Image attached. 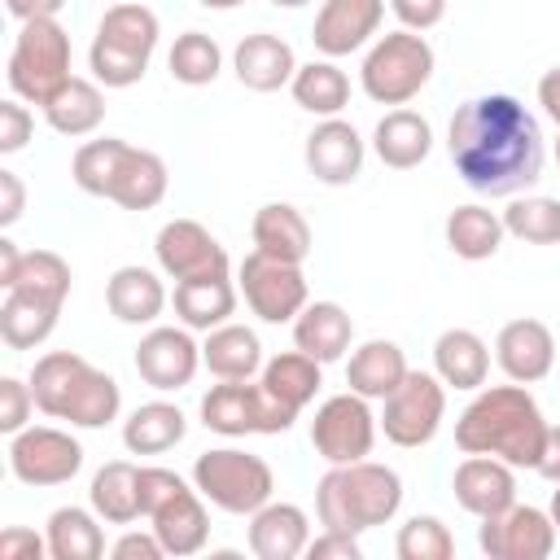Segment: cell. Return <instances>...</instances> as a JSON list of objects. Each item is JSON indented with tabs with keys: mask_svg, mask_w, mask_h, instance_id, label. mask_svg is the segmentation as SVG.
<instances>
[{
	"mask_svg": "<svg viewBox=\"0 0 560 560\" xmlns=\"http://www.w3.org/2000/svg\"><path fill=\"white\" fill-rule=\"evenodd\" d=\"M446 149L459 179L481 197H521L542 175L538 118L508 92H486L451 114Z\"/></svg>",
	"mask_w": 560,
	"mask_h": 560,
	"instance_id": "1",
	"label": "cell"
},
{
	"mask_svg": "<svg viewBox=\"0 0 560 560\" xmlns=\"http://www.w3.org/2000/svg\"><path fill=\"white\" fill-rule=\"evenodd\" d=\"M547 442V416L529 385H481L455 420V446L464 455H494L512 468H538Z\"/></svg>",
	"mask_w": 560,
	"mask_h": 560,
	"instance_id": "2",
	"label": "cell"
},
{
	"mask_svg": "<svg viewBox=\"0 0 560 560\" xmlns=\"http://www.w3.org/2000/svg\"><path fill=\"white\" fill-rule=\"evenodd\" d=\"M35 407L52 420H70L74 429H105L122 411V389L109 372L92 368L74 350H48L31 368Z\"/></svg>",
	"mask_w": 560,
	"mask_h": 560,
	"instance_id": "3",
	"label": "cell"
},
{
	"mask_svg": "<svg viewBox=\"0 0 560 560\" xmlns=\"http://www.w3.org/2000/svg\"><path fill=\"white\" fill-rule=\"evenodd\" d=\"M70 179L88 197H105L122 210H153L166 197V162L149 149H136L118 136H101L74 149L70 158Z\"/></svg>",
	"mask_w": 560,
	"mask_h": 560,
	"instance_id": "4",
	"label": "cell"
},
{
	"mask_svg": "<svg viewBox=\"0 0 560 560\" xmlns=\"http://www.w3.org/2000/svg\"><path fill=\"white\" fill-rule=\"evenodd\" d=\"M398 508H402V477L376 459L328 464V472L315 486V512L324 529L368 534L376 525H389Z\"/></svg>",
	"mask_w": 560,
	"mask_h": 560,
	"instance_id": "5",
	"label": "cell"
},
{
	"mask_svg": "<svg viewBox=\"0 0 560 560\" xmlns=\"http://www.w3.org/2000/svg\"><path fill=\"white\" fill-rule=\"evenodd\" d=\"M158 13L140 0H122V4H109L96 22V35H92V48H88V66H92V79L105 83V88H131L144 79L149 61H153V48H158Z\"/></svg>",
	"mask_w": 560,
	"mask_h": 560,
	"instance_id": "6",
	"label": "cell"
},
{
	"mask_svg": "<svg viewBox=\"0 0 560 560\" xmlns=\"http://www.w3.org/2000/svg\"><path fill=\"white\" fill-rule=\"evenodd\" d=\"M433 44L420 31H389L376 35L359 66V88L376 105H407L433 79Z\"/></svg>",
	"mask_w": 560,
	"mask_h": 560,
	"instance_id": "7",
	"label": "cell"
},
{
	"mask_svg": "<svg viewBox=\"0 0 560 560\" xmlns=\"http://www.w3.org/2000/svg\"><path fill=\"white\" fill-rule=\"evenodd\" d=\"M192 486L210 508L228 516H254L262 503H271L276 472L262 455H249L241 446H210L192 459Z\"/></svg>",
	"mask_w": 560,
	"mask_h": 560,
	"instance_id": "8",
	"label": "cell"
},
{
	"mask_svg": "<svg viewBox=\"0 0 560 560\" xmlns=\"http://www.w3.org/2000/svg\"><path fill=\"white\" fill-rule=\"evenodd\" d=\"M70 57H74V48L57 18L22 22L18 39L9 48V66H4L9 92L26 105H44L70 79Z\"/></svg>",
	"mask_w": 560,
	"mask_h": 560,
	"instance_id": "9",
	"label": "cell"
},
{
	"mask_svg": "<svg viewBox=\"0 0 560 560\" xmlns=\"http://www.w3.org/2000/svg\"><path fill=\"white\" fill-rule=\"evenodd\" d=\"M201 424L219 438H249V433H289L298 411L284 407L262 381H219L201 394Z\"/></svg>",
	"mask_w": 560,
	"mask_h": 560,
	"instance_id": "10",
	"label": "cell"
},
{
	"mask_svg": "<svg viewBox=\"0 0 560 560\" xmlns=\"http://www.w3.org/2000/svg\"><path fill=\"white\" fill-rule=\"evenodd\" d=\"M446 420V385L438 372H407L389 398H381V433L402 446H429Z\"/></svg>",
	"mask_w": 560,
	"mask_h": 560,
	"instance_id": "11",
	"label": "cell"
},
{
	"mask_svg": "<svg viewBox=\"0 0 560 560\" xmlns=\"http://www.w3.org/2000/svg\"><path fill=\"white\" fill-rule=\"evenodd\" d=\"M376 433H381V416L372 411V398H363L354 389L324 398L311 420V446L324 464L368 459L376 446Z\"/></svg>",
	"mask_w": 560,
	"mask_h": 560,
	"instance_id": "12",
	"label": "cell"
},
{
	"mask_svg": "<svg viewBox=\"0 0 560 560\" xmlns=\"http://www.w3.org/2000/svg\"><path fill=\"white\" fill-rule=\"evenodd\" d=\"M236 284H241L245 306H249L262 324H293L298 311L311 302L302 262H284V258H271V254H258V249H249V254L241 258Z\"/></svg>",
	"mask_w": 560,
	"mask_h": 560,
	"instance_id": "13",
	"label": "cell"
},
{
	"mask_svg": "<svg viewBox=\"0 0 560 560\" xmlns=\"http://www.w3.org/2000/svg\"><path fill=\"white\" fill-rule=\"evenodd\" d=\"M79 468H83V446L74 433L57 424H26L22 433L9 438V472L22 486H35V490L66 486L79 477Z\"/></svg>",
	"mask_w": 560,
	"mask_h": 560,
	"instance_id": "14",
	"label": "cell"
},
{
	"mask_svg": "<svg viewBox=\"0 0 560 560\" xmlns=\"http://www.w3.org/2000/svg\"><path fill=\"white\" fill-rule=\"evenodd\" d=\"M556 521L551 512L534 503H512L499 516H481L477 525V547L490 560H547L556 551Z\"/></svg>",
	"mask_w": 560,
	"mask_h": 560,
	"instance_id": "15",
	"label": "cell"
},
{
	"mask_svg": "<svg viewBox=\"0 0 560 560\" xmlns=\"http://www.w3.org/2000/svg\"><path fill=\"white\" fill-rule=\"evenodd\" d=\"M153 254H158L162 276H171V280H206V276H228L232 271L228 249L197 219L162 223L158 236H153Z\"/></svg>",
	"mask_w": 560,
	"mask_h": 560,
	"instance_id": "16",
	"label": "cell"
},
{
	"mask_svg": "<svg viewBox=\"0 0 560 560\" xmlns=\"http://www.w3.org/2000/svg\"><path fill=\"white\" fill-rule=\"evenodd\" d=\"M201 368V346L192 341V328H175V324H158L140 337L136 346V376L158 389V394H175L184 385H192Z\"/></svg>",
	"mask_w": 560,
	"mask_h": 560,
	"instance_id": "17",
	"label": "cell"
},
{
	"mask_svg": "<svg viewBox=\"0 0 560 560\" xmlns=\"http://www.w3.org/2000/svg\"><path fill=\"white\" fill-rule=\"evenodd\" d=\"M385 22V0H319L311 44L319 57H350L376 39Z\"/></svg>",
	"mask_w": 560,
	"mask_h": 560,
	"instance_id": "18",
	"label": "cell"
},
{
	"mask_svg": "<svg viewBox=\"0 0 560 560\" xmlns=\"http://www.w3.org/2000/svg\"><path fill=\"white\" fill-rule=\"evenodd\" d=\"M494 363L503 368L508 381L516 385H538L556 368V337L542 319H508L494 337Z\"/></svg>",
	"mask_w": 560,
	"mask_h": 560,
	"instance_id": "19",
	"label": "cell"
},
{
	"mask_svg": "<svg viewBox=\"0 0 560 560\" xmlns=\"http://www.w3.org/2000/svg\"><path fill=\"white\" fill-rule=\"evenodd\" d=\"M363 153H368L363 136H359L341 114H337V118H319L315 131L306 136V149H302L306 171H311L319 184H332V188L359 179V171H363Z\"/></svg>",
	"mask_w": 560,
	"mask_h": 560,
	"instance_id": "20",
	"label": "cell"
},
{
	"mask_svg": "<svg viewBox=\"0 0 560 560\" xmlns=\"http://www.w3.org/2000/svg\"><path fill=\"white\" fill-rule=\"evenodd\" d=\"M451 490H455V503L464 512H472L477 521L481 516H499V512H508L516 503V468L494 459V455H464L455 464Z\"/></svg>",
	"mask_w": 560,
	"mask_h": 560,
	"instance_id": "21",
	"label": "cell"
},
{
	"mask_svg": "<svg viewBox=\"0 0 560 560\" xmlns=\"http://www.w3.org/2000/svg\"><path fill=\"white\" fill-rule=\"evenodd\" d=\"M232 70H236L241 88H249V92H280L284 83H293L298 57H293L289 39H280L271 31H254V35H245L236 44Z\"/></svg>",
	"mask_w": 560,
	"mask_h": 560,
	"instance_id": "22",
	"label": "cell"
},
{
	"mask_svg": "<svg viewBox=\"0 0 560 560\" xmlns=\"http://www.w3.org/2000/svg\"><path fill=\"white\" fill-rule=\"evenodd\" d=\"M149 529L162 538L166 556H197L210 542V516H206V499L197 486L175 490L162 508L149 512Z\"/></svg>",
	"mask_w": 560,
	"mask_h": 560,
	"instance_id": "23",
	"label": "cell"
},
{
	"mask_svg": "<svg viewBox=\"0 0 560 560\" xmlns=\"http://www.w3.org/2000/svg\"><path fill=\"white\" fill-rule=\"evenodd\" d=\"M311 547V516L298 503H262L249 516V551L258 560H298Z\"/></svg>",
	"mask_w": 560,
	"mask_h": 560,
	"instance_id": "24",
	"label": "cell"
},
{
	"mask_svg": "<svg viewBox=\"0 0 560 560\" xmlns=\"http://www.w3.org/2000/svg\"><path fill=\"white\" fill-rule=\"evenodd\" d=\"M166 284H162V276L153 271V267H140V262H127V267H118L114 276H109V284H105V306H109V315L118 319V324H131V328H140V324H153L162 311H166Z\"/></svg>",
	"mask_w": 560,
	"mask_h": 560,
	"instance_id": "25",
	"label": "cell"
},
{
	"mask_svg": "<svg viewBox=\"0 0 560 560\" xmlns=\"http://www.w3.org/2000/svg\"><path fill=\"white\" fill-rule=\"evenodd\" d=\"M262 341L254 328L245 324H219L206 332L201 341V368L214 376V381H254L262 372Z\"/></svg>",
	"mask_w": 560,
	"mask_h": 560,
	"instance_id": "26",
	"label": "cell"
},
{
	"mask_svg": "<svg viewBox=\"0 0 560 560\" xmlns=\"http://www.w3.org/2000/svg\"><path fill=\"white\" fill-rule=\"evenodd\" d=\"M354 341V319L341 302H306L293 319V346L319 363H337Z\"/></svg>",
	"mask_w": 560,
	"mask_h": 560,
	"instance_id": "27",
	"label": "cell"
},
{
	"mask_svg": "<svg viewBox=\"0 0 560 560\" xmlns=\"http://www.w3.org/2000/svg\"><path fill=\"white\" fill-rule=\"evenodd\" d=\"M433 372L446 389H481L490 376V346L472 328H446L433 341Z\"/></svg>",
	"mask_w": 560,
	"mask_h": 560,
	"instance_id": "28",
	"label": "cell"
},
{
	"mask_svg": "<svg viewBox=\"0 0 560 560\" xmlns=\"http://www.w3.org/2000/svg\"><path fill=\"white\" fill-rule=\"evenodd\" d=\"M407 354L398 341H385V337H372L363 346L350 350V363H346V385L372 402L389 398L398 389V381L407 376Z\"/></svg>",
	"mask_w": 560,
	"mask_h": 560,
	"instance_id": "29",
	"label": "cell"
},
{
	"mask_svg": "<svg viewBox=\"0 0 560 560\" xmlns=\"http://www.w3.org/2000/svg\"><path fill=\"white\" fill-rule=\"evenodd\" d=\"M88 503L105 525H136L144 516L140 503V464L131 459H109L92 472L88 486Z\"/></svg>",
	"mask_w": 560,
	"mask_h": 560,
	"instance_id": "30",
	"label": "cell"
},
{
	"mask_svg": "<svg viewBox=\"0 0 560 560\" xmlns=\"http://www.w3.org/2000/svg\"><path fill=\"white\" fill-rule=\"evenodd\" d=\"M372 149H376V158H381L389 171H411V166H420V162L429 158V149H433V127H429L424 114L398 105V109H389V114L376 122Z\"/></svg>",
	"mask_w": 560,
	"mask_h": 560,
	"instance_id": "31",
	"label": "cell"
},
{
	"mask_svg": "<svg viewBox=\"0 0 560 560\" xmlns=\"http://www.w3.org/2000/svg\"><path fill=\"white\" fill-rule=\"evenodd\" d=\"M39 109H44V118H48V127L57 136L79 140V136H92L105 122V92H101V83L70 74Z\"/></svg>",
	"mask_w": 560,
	"mask_h": 560,
	"instance_id": "32",
	"label": "cell"
},
{
	"mask_svg": "<svg viewBox=\"0 0 560 560\" xmlns=\"http://www.w3.org/2000/svg\"><path fill=\"white\" fill-rule=\"evenodd\" d=\"M249 236H254L258 254H271V258H284V262H306V254H311V223L289 201L258 206V214L249 223Z\"/></svg>",
	"mask_w": 560,
	"mask_h": 560,
	"instance_id": "33",
	"label": "cell"
},
{
	"mask_svg": "<svg viewBox=\"0 0 560 560\" xmlns=\"http://www.w3.org/2000/svg\"><path fill=\"white\" fill-rule=\"evenodd\" d=\"M175 315L192 332H210L236 315V284L228 276H206V280H175Z\"/></svg>",
	"mask_w": 560,
	"mask_h": 560,
	"instance_id": "34",
	"label": "cell"
},
{
	"mask_svg": "<svg viewBox=\"0 0 560 560\" xmlns=\"http://www.w3.org/2000/svg\"><path fill=\"white\" fill-rule=\"evenodd\" d=\"M61 319V302L52 298H35V293H22V289H4V302H0V337L9 350H35L52 337Z\"/></svg>",
	"mask_w": 560,
	"mask_h": 560,
	"instance_id": "35",
	"label": "cell"
},
{
	"mask_svg": "<svg viewBox=\"0 0 560 560\" xmlns=\"http://www.w3.org/2000/svg\"><path fill=\"white\" fill-rule=\"evenodd\" d=\"M503 236H508L503 214H494V210L481 206V201L455 206V210L446 214V245H451V254L464 258V262H486V258H494V254L503 249Z\"/></svg>",
	"mask_w": 560,
	"mask_h": 560,
	"instance_id": "36",
	"label": "cell"
},
{
	"mask_svg": "<svg viewBox=\"0 0 560 560\" xmlns=\"http://www.w3.org/2000/svg\"><path fill=\"white\" fill-rule=\"evenodd\" d=\"M188 433V420L175 402H140L127 420H122V446L131 455H166L171 446H179Z\"/></svg>",
	"mask_w": 560,
	"mask_h": 560,
	"instance_id": "37",
	"label": "cell"
},
{
	"mask_svg": "<svg viewBox=\"0 0 560 560\" xmlns=\"http://www.w3.org/2000/svg\"><path fill=\"white\" fill-rule=\"evenodd\" d=\"M44 538H48V556L52 560H101L105 556V529H101V516L88 508H57L44 525Z\"/></svg>",
	"mask_w": 560,
	"mask_h": 560,
	"instance_id": "38",
	"label": "cell"
},
{
	"mask_svg": "<svg viewBox=\"0 0 560 560\" xmlns=\"http://www.w3.org/2000/svg\"><path fill=\"white\" fill-rule=\"evenodd\" d=\"M289 92H293V101H298L306 114H315V118H337V114L350 105V79H346V70H341L332 57H315V61L298 66Z\"/></svg>",
	"mask_w": 560,
	"mask_h": 560,
	"instance_id": "39",
	"label": "cell"
},
{
	"mask_svg": "<svg viewBox=\"0 0 560 560\" xmlns=\"http://www.w3.org/2000/svg\"><path fill=\"white\" fill-rule=\"evenodd\" d=\"M324 363L319 359H311V354H302L298 346L293 350H284V354H271L267 363H262V372H258V381L284 402V407H293L298 416H302V407L319 394V385H324V372H319Z\"/></svg>",
	"mask_w": 560,
	"mask_h": 560,
	"instance_id": "40",
	"label": "cell"
},
{
	"mask_svg": "<svg viewBox=\"0 0 560 560\" xmlns=\"http://www.w3.org/2000/svg\"><path fill=\"white\" fill-rule=\"evenodd\" d=\"M166 66H171V79L184 83V88H206L219 79L223 70V48L214 44V35L206 31H184L175 35L171 52H166Z\"/></svg>",
	"mask_w": 560,
	"mask_h": 560,
	"instance_id": "41",
	"label": "cell"
},
{
	"mask_svg": "<svg viewBox=\"0 0 560 560\" xmlns=\"http://www.w3.org/2000/svg\"><path fill=\"white\" fill-rule=\"evenodd\" d=\"M508 236L525 245H560V201L556 197H512L503 210Z\"/></svg>",
	"mask_w": 560,
	"mask_h": 560,
	"instance_id": "42",
	"label": "cell"
},
{
	"mask_svg": "<svg viewBox=\"0 0 560 560\" xmlns=\"http://www.w3.org/2000/svg\"><path fill=\"white\" fill-rule=\"evenodd\" d=\"M70 262L52 249H26L22 262H18V276L9 280V289H22V293H35V298H52L66 306L70 298Z\"/></svg>",
	"mask_w": 560,
	"mask_h": 560,
	"instance_id": "43",
	"label": "cell"
},
{
	"mask_svg": "<svg viewBox=\"0 0 560 560\" xmlns=\"http://www.w3.org/2000/svg\"><path fill=\"white\" fill-rule=\"evenodd\" d=\"M398 560H451L455 556V538L438 516H411L398 538H394Z\"/></svg>",
	"mask_w": 560,
	"mask_h": 560,
	"instance_id": "44",
	"label": "cell"
},
{
	"mask_svg": "<svg viewBox=\"0 0 560 560\" xmlns=\"http://www.w3.org/2000/svg\"><path fill=\"white\" fill-rule=\"evenodd\" d=\"M35 416V394H31V381H18V376H4L0 381V433H22Z\"/></svg>",
	"mask_w": 560,
	"mask_h": 560,
	"instance_id": "45",
	"label": "cell"
},
{
	"mask_svg": "<svg viewBox=\"0 0 560 560\" xmlns=\"http://www.w3.org/2000/svg\"><path fill=\"white\" fill-rule=\"evenodd\" d=\"M31 131H35V114L26 109V101H18V96L0 101V153L4 158L22 153L26 140H31Z\"/></svg>",
	"mask_w": 560,
	"mask_h": 560,
	"instance_id": "46",
	"label": "cell"
},
{
	"mask_svg": "<svg viewBox=\"0 0 560 560\" xmlns=\"http://www.w3.org/2000/svg\"><path fill=\"white\" fill-rule=\"evenodd\" d=\"M188 481L179 477V472H171V468H162V464H140V503H144V516L153 512V508H162L175 490H184Z\"/></svg>",
	"mask_w": 560,
	"mask_h": 560,
	"instance_id": "47",
	"label": "cell"
},
{
	"mask_svg": "<svg viewBox=\"0 0 560 560\" xmlns=\"http://www.w3.org/2000/svg\"><path fill=\"white\" fill-rule=\"evenodd\" d=\"M306 556H311V560H363V547H359V534L324 529L319 538H311Z\"/></svg>",
	"mask_w": 560,
	"mask_h": 560,
	"instance_id": "48",
	"label": "cell"
},
{
	"mask_svg": "<svg viewBox=\"0 0 560 560\" xmlns=\"http://www.w3.org/2000/svg\"><path fill=\"white\" fill-rule=\"evenodd\" d=\"M389 9L407 31H420V35L446 18V0H389Z\"/></svg>",
	"mask_w": 560,
	"mask_h": 560,
	"instance_id": "49",
	"label": "cell"
},
{
	"mask_svg": "<svg viewBox=\"0 0 560 560\" xmlns=\"http://www.w3.org/2000/svg\"><path fill=\"white\" fill-rule=\"evenodd\" d=\"M0 556H4V560H39V556H48V538H39L35 529L9 525V529L0 534Z\"/></svg>",
	"mask_w": 560,
	"mask_h": 560,
	"instance_id": "50",
	"label": "cell"
},
{
	"mask_svg": "<svg viewBox=\"0 0 560 560\" xmlns=\"http://www.w3.org/2000/svg\"><path fill=\"white\" fill-rule=\"evenodd\" d=\"M114 560H162L166 556V547H162V538L149 529V534H140V529H127L114 547Z\"/></svg>",
	"mask_w": 560,
	"mask_h": 560,
	"instance_id": "51",
	"label": "cell"
},
{
	"mask_svg": "<svg viewBox=\"0 0 560 560\" xmlns=\"http://www.w3.org/2000/svg\"><path fill=\"white\" fill-rule=\"evenodd\" d=\"M26 210V184L18 179V171H0V228H13Z\"/></svg>",
	"mask_w": 560,
	"mask_h": 560,
	"instance_id": "52",
	"label": "cell"
},
{
	"mask_svg": "<svg viewBox=\"0 0 560 560\" xmlns=\"http://www.w3.org/2000/svg\"><path fill=\"white\" fill-rule=\"evenodd\" d=\"M4 9L18 22H35V18H57L66 9V0H4Z\"/></svg>",
	"mask_w": 560,
	"mask_h": 560,
	"instance_id": "53",
	"label": "cell"
},
{
	"mask_svg": "<svg viewBox=\"0 0 560 560\" xmlns=\"http://www.w3.org/2000/svg\"><path fill=\"white\" fill-rule=\"evenodd\" d=\"M538 477H547L551 486L560 481V424H547V442H542V455H538Z\"/></svg>",
	"mask_w": 560,
	"mask_h": 560,
	"instance_id": "54",
	"label": "cell"
},
{
	"mask_svg": "<svg viewBox=\"0 0 560 560\" xmlns=\"http://www.w3.org/2000/svg\"><path fill=\"white\" fill-rule=\"evenodd\" d=\"M538 105H542V114H547V118L556 122V131H560V66L538 79Z\"/></svg>",
	"mask_w": 560,
	"mask_h": 560,
	"instance_id": "55",
	"label": "cell"
},
{
	"mask_svg": "<svg viewBox=\"0 0 560 560\" xmlns=\"http://www.w3.org/2000/svg\"><path fill=\"white\" fill-rule=\"evenodd\" d=\"M26 249H18L9 236H0V289H9V280L18 276V262H22Z\"/></svg>",
	"mask_w": 560,
	"mask_h": 560,
	"instance_id": "56",
	"label": "cell"
},
{
	"mask_svg": "<svg viewBox=\"0 0 560 560\" xmlns=\"http://www.w3.org/2000/svg\"><path fill=\"white\" fill-rule=\"evenodd\" d=\"M201 9H236V4H245V0H197Z\"/></svg>",
	"mask_w": 560,
	"mask_h": 560,
	"instance_id": "57",
	"label": "cell"
},
{
	"mask_svg": "<svg viewBox=\"0 0 560 560\" xmlns=\"http://www.w3.org/2000/svg\"><path fill=\"white\" fill-rule=\"evenodd\" d=\"M547 512H551V521H556V529H560V481H556V490H551V508H547Z\"/></svg>",
	"mask_w": 560,
	"mask_h": 560,
	"instance_id": "58",
	"label": "cell"
},
{
	"mask_svg": "<svg viewBox=\"0 0 560 560\" xmlns=\"http://www.w3.org/2000/svg\"><path fill=\"white\" fill-rule=\"evenodd\" d=\"M276 9H302V4H311V0H271Z\"/></svg>",
	"mask_w": 560,
	"mask_h": 560,
	"instance_id": "59",
	"label": "cell"
},
{
	"mask_svg": "<svg viewBox=\"0 0 560 560\" xmlns=\"http://www.w3.org/2000/svg\"><path fill=\"white\" fill-rule=\"evenodd\" d=\"M556 162H560V136H556Z\"/></svg>",
	"mask_w": 560,
	"mask_h": 560,
	"instance_id": "60",
	"label": "cell"
}]
</instances>
